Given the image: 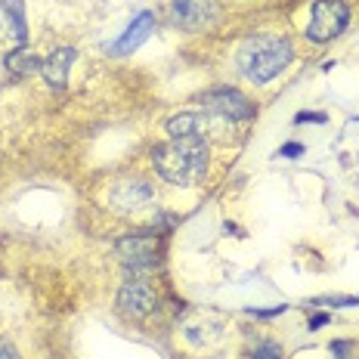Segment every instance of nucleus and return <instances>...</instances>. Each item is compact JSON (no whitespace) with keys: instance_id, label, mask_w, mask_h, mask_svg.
<instances>
[{"instance_id":"nucleus-1","label":"nucleus","mask_w":359,"mask_h":359,"mask_svg":"<svg viewBox=\"0 0 359 359\" xmlns=\"http://www.w3.org/2000/svg\"><path fill=\"white\" fill-rule=\"evenodd\" d=\"M152 168L170 186H196L208 174L205 137H170L152 149Z\"/></svg>"},{"instance_id":"nucleus-2","label":"nucleus","mask_w":359,"mask_h":359,"mask_svg":"<svg viewBox=\"0 0 359 359\" xmlns=\"http://www.w3.org/2000/svg\"><path fill=\"white\" fill-rule=\"evenodd\" d=\"M294 59V50L285 37L276 34H257L248 37L245 47L238 50V69L254 84H269L279 72H285Z\"/></svg>"},{"instance_id":"nucleus-3","label":"nucleus","mask_w":359,"mask_h":359,"mask_svg":"<svg viewBox=\"0 0 359 359\" xmlns=\"http://www.w3.org/2000/svg\"><path fill=\"white\" fill-rule=\"evenodd\" d=\"M347 25H350V6L344 0H316L310 25H306V37L313 43H328L338 34H344Z\"/></svg>"},{"instance_id":"nucleus-4","label":"nucleus","mask_w":359,"mask_h":359,"mask_svg":"<svg viewBox=\"0 0 359 359\" xmlns=\"http://www.w3.org/2000/svg\"><path fill=\"white\" fill-rule=\"evenodd\" d=\"M109 205H111V211H118L124 217H137L155 205V189L143 177H124L111 186Z\"/></svg>"},{"instance_id":"nucleus-5","label":"nucleus","mask_w":359,"mask_h":359,"mask_svg":"<svg viewBox=\"0 0 359 359\" xmlns=\"http://www.w3.org/2000/svg\"><path fill=\"white\" fill-rule=\"evenodd\" d=\"M118 260L130 269V276H143L149 269L158 266V238L149 236V233H137V236H127L115 245Z\"/></svg>"},{"instance_id":"nucleus-6","label":"nucleus","mask_w":359,"mask_h":359,"mask_svg":"<svg viewBox=\"0 0 359 359\" xmlns=\"http://www.w3.org/2000/svg\"><path fill=\"white\" fill-rule=\"evenodd\" d=\"M168 16L180 32H205L220 19V6L217 0H170Z\"/></svg>"},{"instance_id":"nucleus-7","label":"nucleus","mask_w":359,"mask_h":359,"mask_svg":"<svg viewBox=\"0 0 359 359\" xmlns=\"http://www.w3.org/2000/svg\"><path fill=\"white\" fill-rule=\"evenodd\" d=\"M201 106L205 111H214L220 118H229V121H245V118L254 115V106L245 93L238 90H229V87H220V90H208L201 96Z\"/></svg>"},{"instance_id":"nucleus-8","label":"nucleus","mask_w":359,"mask_h":359,"mask_svg":"<svg viewBox=\"0 0 359 359\" xmlns=\"http://www.w3.org/2000/svg\"><path fill=\"white\" fill-rule=\"evenodd\" d=\"M155 306H158V294H155V288L149 285V282H143V279L124 282L121 291H118V310H121L124 316H130V319L149 316Z\"/></svg>"},{"instance_id":"nucleus-9","label":"nucleus","mask_w":359,"mask_h":359,"mask_svg":"<svg viewBox=\"0 0 359 359\" xmlns=\"http://www.w3.org/2000/svg\"><path fill=\"white\" fill-rule=\"evenodd\" d=\"M152 32H155V16L149 10H143L130 25H127V32L109 47V53L111 56H130L133 50H140L149 37H152Z\"/></svg>"},{"instance_id":"nucleus-10","label":"nucleus","mask_w":359,"mask_h":359,"mask_svg":"<svg viewBox=\"0 0 359 359\" xmlns=\"http://www.w3.org/2000/svg\"><path fill=\"white\" fill-rule=\"evenodd\" d=\"M74 56L78 53H74L72 47H59L41 62V74H43V81H47L50 90H62L65 87V78H69V69L74 65Z\"/></svg>"},{"instance_id":"nucleus-11","label":"nucleus","mask_w":359,"mask_h":359,"mask_svg":"<svg viewBox=\"0 0 359 359\" xmlns=\"http://www.w3.org/2000/svg\"><path fill=\"white\" fill-rule=\"evenodd\" d=\"M0 28L25 47L28 41V22H25V0H0Z\"/></svg>"},{"instance_id":"nucleus-12","label":"nucleus","mask_w":359,"mask_h":359,"mask_svg":"<svg viewBox=\"0 0 359 359\" xmlns=\"http://www.w3.org/2000/svg\"><path fill=\"white\" fill-rule=\"evenodd\" d=\"M41 62L43 59H37L28 47H19V50H13V53L4 56V65H6V72H10L13 78H28V74L41 72Z\"/></svg>"},{"instance_id":"nucleus-13","label":"nucleus","mask_w":359,"mask_h":359,"mask_svg":"<svg viewBox=\"0 0 359 359\" xmlns=\"http://www.w3.org/2000/svg\"><path fill=\"white\" fill-rule=\"evenodd\" d=\"M205 115L198 111H183V115L170 118L168 121V137H205Z\"/></svg>"},{"instance_id":"nucleus-14","label":"nucleus","mask_w":359,"mask_h":359,"mask_svg":"<svg viewBox=\"0 0 359 359\" xmlns=\"http://www.w3.org/2000/svg\"><path fill=\"white\" fill-rule=\"evenodd\" d=\"M251 359H282V347L273 341H260L251 347Z\"/></svg>"},{"instance_id":"nucleus-15","label":"nucleus","mask_w":359,"mask_h":359,"mask_svg":"<svg viewBox=\"0 0 359 359\" xmlns=\"http://www.w3.org/2000/svg\"><path fill=\"white\" fill-rule=\"evenodd\" d=\"M306 306H359V297H316V301H310Z\"/></svg>"},{"instance_id":"nucleus-16","label":"nucleus","mask_w":359,"mask_h":359,"mask_svg":"<svg viewBox=\"0 0 359 359\" xmlns=\"http://www.w3.org/2000/svg\"><path fill=\"white\" fill-rule=\"evenodd\" d=\"M328 118L323 111H297L294 115V124H325Z\"/></svg>"},{"instance_id":"nucleus-17","label":"nucleus","mask_w":359,"mask_h":359,"mask_svg":"<svg viewBox=\"0 0 359 359\" xmlns=\"http://www.w3.org/2000/svg\"><path fill=\"white\" fill-rule=\"evenodd\" d=\"M332 359H353V344L350 341H334L332 344Z\"/></svg>"},{"instance_id":"nucleus-18","label":"nucleus","mask_w":359,"mask_h":359,"mask_svg":"<svg viewBox=\"0 0 359 359\" xmlns=\"http://www.w3.org/2000/svg\"><path fill=\"white\" fill-rule=\"evenodd\" d=\"M251 316H260V319H269V316H279V313H285V304H276L269 306V310H248Z\"/></svg>"},{"instance_id":"nucleus-19","label":"nucleus","mask_w":359,"mask_h":359,"mask_svg":"<svg viewBox=\"0 0 359 359\" xmlns=\"http://www.w3.org/2000/svg\"><path fill=\"white\" fill-rule=\"evenodd\" d=\"M279 155L282 158H297V155H304V146L301 143H288V146L279 149Z\"/></svg>"},{"instance_id":"nucleus-20","label":"nucleus","mask_w":359,"mask_h":359,"mask_svg":"<svg viewBox=\"0 0 359 359\" xmlns=\"http://www.w3.org/2000/svg\"><path fill=\"white\" fill-rule=\"evenodd\" d=\"M328 323V313H316V316H310V332H319Z\"/></svg>"},{"instance_id":"nucleus-21","label":"nucleus","mask_w":359,"mask_h":359,"mask_svg":"<svg viewBox=\"0 0 359 359\" xmlns=\"http://www.w3.org/2000/svg\"><path fill=\"white\" fill-rule=\"evenodd\" d=\"M0 359H19V356H16V350H13L10 344H0Z\"/></svg>"},{"instance_id":"nucleus-22","label":"nucleus","mask_w":359,"mask_h":359,"mask_svg":"<svg viewBox=\"0 0 359 359\" xmlns=\"http://www.w3.org/2000/svg\"><path fill=\"white\" fill-rule=\"evenodd\" d=\"M356 121H359V118H356Z\"/></svg>"}]
</instances>
